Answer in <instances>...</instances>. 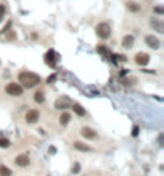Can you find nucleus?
<instances>
[{
	"label": "nucleus",
	"mask_w": 164,
	"mask_h": 176,
	"mask_svg": "<svg viewBox=\"0 0 164 176\" xmlns=\"http://www.w3.org/2000/svg\"><path fill=\"white\" fill-rule=\"evenodd\" d=\"M150 24H151L154 27V31L158 32H164V27H162V23L158 19V18H151V21H150Z\"/></svg>",
	"instance_id": "dca6fc26"
},
{
	"label": "nucleus",
	"mask_w": 164,
	"mask_h": 176,
	"mask_svg": "<svg viewBox=\"0 0 164 176\" xmlns=\"http://www.w3.org/2000/svg\"><path fill=\"white\" fill-rule=\"evenodd\" d=\"M145 44L148 47H151L153 50H156V48H159V39L156 37V36H151V34H148V36H145Z\"/></svg>",
	"instance_id": "6e6552de"
},
{
	"label": "nucleus",
	"mask_w": 164,
	"mask_h": 176,
	"mask_svg": "<svg viewBox=\"0 0 164 176\" xmlns=\"http://www.w3.org/2000/svg\"><path fill=\"white\" fill-rule=\"evenodd\" d=\"M95 31H97V36H98L100 39H110V36H111V26H110L108 23H100V24H97Z\"/></svg>",
	"instance_id": "7ed1b4c3"
},
{
	"label": "nucleus",
	"mask_w": 164,
	"mask_h": 176,
	"mask_svg": "<svg viewBox=\"0 0 164 176\" xmlns=\"http://www.w3.org/2000/svg\"><path fill=\"white\" fill-rule=\"evenodd\" d=\"M3 15H5V6L0 5V16H3Z\"/></svg>",
	"instance_id": "bb28decb"
},
{
	"label": "nucleus",
	"mask_w": 164,
	"mask_h": 176,
	"mask_svg": "<svg viewBox=\"0 0 164 176\" xmlns=\"http://www.w3.org/2000/svg\"><path fill=\"white\" fill-rule=\"evenodd\" d=\"M10 27H11V21H10V23H6V24H5V27H3V31H0V32L3 34V32H6V31H8Z\"/></svg>",
	"instance_id": "b1692460"
},
{
	"label": "nucleus",
	"mask_w": 164,
	"mask_h": 176,
	"mask_svg": "<svg viewBox=\"0 0 164 176\" xmlns=\"http://www.w3.org/2000/svg\"><path fill=\"white\" fill-rule=\"evenodd\" d=\"M58 121H60L61 126H66V124L71 121V113H69V111H61V113H60V118H58Z\"/></svg>",
	"instance_id": "4468645a"
},
{
	"label": "nucleus",
	"mask_w": 164,
	"mask_h": 176,
	"mask_svg": "<svg viewBox=\"0 0 164 176\" xmlns=\"http://www.w3.org/2000/svg\"><path fill=\"white\" fill-rule=\"evenodd\" d=\"M127 73H129V71H127V69H121L119 76H121V78H122V76H127Z\"/></svg>",
	"instance_id": "a878e982"
},
{
	"label": "nucleus",
	"mask_w": 164,
	"mask_h": 176,
	"mask_svg": "<svg viewBox=\"0 0 164 176\" xmlns=\"http://www.w3.org/2000/svg\"><path fill=\"white\" fill-rule=\"evenodd\" d=\"M97 50H98V52H102V53H105V55H108V57H110V52H108V48H106L105 45H98V47H97Z\"/></svg>",
	"instance_id": "aec40b11"
},
{
	"label": "nucleus",
	"mask_w": 164,
	"mask_h": 176,
	"mask_svg": "<svg viewBox=\"0 0 164 176\" xmlns=\"http://www.w3.org/2000/svg\"><path fill=\"white\" fill-rule=\"evenodd\" d=\"M5 94L11 97H21L24 94V87L19 82H6L5 84Z\"/></svg>",
	"instance_id": "f03ea898"
},
{
	"label": "nucleus",
	"mask_w": 164,
	"mask_h": 176,
	"mask_svg": "<svg viewBox=\"0 0 164 176\" xmlns=\"http://www.w3.org/2000/svg\"><path fill=\"white\" fill-rule=\"evenodd\" d=\"M127 8H129L132 13H138L142 10V6L138 3H135V2H129V3H127Z\"/></svg>",
	"instance_id": "f3484780"
},
{
	"label": "nucleus",
	"mask_w": 164,
	"mask_h": 176,
	"mask_svg": "<svg viewBox=\"0 0 164 176\" xmlns=\"http://www.w3.org/2000/svg\"><path fill=\"white\" fill-rule=\"evenodd\" d=\"M2 19H3V16H0V23H2Z\"/></svg>",
	"instance_id": "c85d7f7f"
},
{
	"label": "nucleus",
	"mask_w": 164,
	"mask_h": 176,
	"mask_svg": "<svg viewBox=\"0 0 164 176\" xmlns=\"http://www.w3.org/2000/svg\"><path fill=\"white\" fill-rule=\"evenodd\" d=\"M29 163H31V160L27 155H24V153H19V155H16V158H15V165L19 166V168L29 166Z\"/></svg>",
	"instance_id": "0eeeda50"
},
{
	"label": "nucleus",
	"mask_w": 164,
	"mask_h": 176,
	"mask_svg": "<svg viewBox=\"0 0 164 176\" xmlns=\"http://www.w3.org/2000/svg\"><path fill=\"white\" fill-rule=\"evenodd\" d=\"M0 176H13V171L10 170L8 166L0 165Z\"/></svg>",
	"instance_id": "a211bd4d"
},
{
	"label": "nucleus",
	"mask_w": 164,
	"mask_h": 176,
	"mask_svg": "<svg viewBox=\"0 0 164 176\" xmlns=\"http://www.w3.org/2000/svg\"><path fill=\"white\" fill-rule=\"evenodd\" d=\"M40 81H42L40 76L35 73H31V71H19L18 73V82L24 89H32L35 86H39Z\"/></svg>",
	"instance_id": "f257e3e1"
},
{
	"label": "nucleus",
	"mask_w": 164,
	"mask_h": 176,
	"mask_svg": "<svg viewBox=\"0 0 164 176\" xmlns=\"http://www.w3.org/2000/svg\"><path fill=\"white\" fill-rule=\"evenodd\" d=\"M10 145H11L10 139H6V137H0V149H8Z\"/></svg>",
	"instance_id": "6ab92c4d"
},
{
	"label": "nucleus",
	"mask_w": 164,
	"mask_h": 176,
	"mask_svg": "<svg viewBox=\"0 0 164 176\" xmlns=\"http://www.w3.org/2000/svg\"><path fill=\"white\" fill-rule=\"evenodd\" d=\"M150 60H151V57L145 52H138V53H135V57H134V61L137 63L138 66H146L150 63Z\"/></svg>",
	"instance_id": "39448f33"
},
{
	"label": "nucleus",
	"mask_w": 164,
	"mask_h": 176,
	"mask_svg": "<svg viewBox=\"0 0 164 176\" xmlns=\"http://www.w3.org/2000/svg\"><path fill=\"white\" fill-rule=\"evenodd\" d=\"M73 147H74L76 150H79V152H92V147L90 145L84 144V142H79V140H74Z\"/></svg>",
	"instance_id": "9b49d317"
},
{
	"label": "nucleus",
	"mask_w": 164,
	"mask_h": 176,
	"mask_svg": "<svg viewBox=\"0 0 164 176\" xmlns=\"http://www.w3.org/2000/svg\"><path fill=\"white\" fill-rule=\"evenodd\" d=\"M71 108H73V111H74L77 116H85V115H87V111L84 110V107H82L81 103H77V102H74L73 105H71Z\"/></svg>",
	"instance_id": "f8f14e48"
},
{
	"label": "nucleus",
	"mask_w": 164,
	"mask_h": 176,
	"mask_svg": "<svg viewBox=\"0 0 164 176\" xmlns=\"http://www.w3.org/2000/svg\"><path fill=\"white\" fill-rule=\"evenodd\" d=\"M134 42H135V37L130 36V34H127V36L122 37V42H121V45H122L124 48H130V47H134Z\"/></svg>",
	"instance_id": "9d476101"
},
{
	"label": "nucleus",
	"mask_w": 164,
	"mask_h": 176,
	"mask_svg": "<svg viewBox=\"0 0 164 176\" xmlns=\"http://www.w3.org/2000/svg\"><path fill=\"white\" fill-rule=\"evenodd\" d=\"M138 134H140V128H138L137 124H134V128H132V136H134V137H137Z\"/></svg>",
	"instance_id": "4be33fe9"
},
{
	"label": "nucleus",
	"mask_w": 164,
	"mask_h": 176,
	"mask_svg": "<svg viewBox=\"0 0 164 176\" xmlns=\"http://www.w3.org/2000/svg\"><path fill=\"white\" fill-rule=\"evenodd\" d=\"M81 136H82L84 139H97L98 132H97V131H94L92 128H87V126H82V128H81Z\"/></svg>",
	"instance_id": "1a4fd4ad"
},
{
	"label": "nucleus",
	"mask_w": 164,
	"mask_h": 176,
	"mask_svg": "<svg viewBox=\"0 0 164 176\" xmlns=\"http://www.w3.org/2000/svg\"><path fill=\"white\" fill-rule=\"evenodd\" d=\"M55 108L56 110H66V108H69V100L68 98H58V100H55Z\"/></svg>",
	"instance_id": "ddd939ff"
},
{
	"label": "nucleus",
	"mask_w": 164,
	"mask_h": 176,
	"mask_svg": "<svg viewBox=\"0 0 164 176\" xmlns=\"http://www.w3.org/2000/svg\"><path fill=\"white\" fill-rule=\"evenodd\" d=\"M39 118H40V111L37 108H31V110H27L26 111V115H24V121L27 124H34V123H37L39 121Z\"/></svg>",
	"instance_id": "20e7f679"
},
{
	"label": "nucleus",
	"mask_w": 164,
	"mask_h": 176,
	"mask_svg": "<svg viewBox=\"0 0 164 176\" xmlns=\"http://www.w3.org/2000/svg\"><path fill=\"white\" fill-rule=\"evenodd\" d=\"M32 98H34L35 103H44V102H45V94H44V90H35V92L32 94Z\"/></svg>",
	"instance_id": "2eb2a0df"
},
{
	"label": "nucleus",
	"mask_w": 164,
	"mask_h": 176,
	"mask_svg": "<svg viewBox=\"0 0 164 176\" xmlns=\"http://www.w3.org/2000/svg\"><path fill=\"white\" fill-rule=\"evenodd\" d=\"M154 11H156V13H162V8H161V6H156Z\"/></svg>",
	"instance_id": "cd10ccee"
},
{
	"label": "nucleus",
	"mask_w": 164,
	"mask_h": 176,
	"mask_svg": "<svg viewBox=\"0 0 164 176\" xmlns=\"http://www.w3.org/2000/svg\"><path fill=\"white\" fill-rule=\"evenodd\" d=\"M55 81H56V74H52V76H48V78H47V82H50V84L55 82Z\"/></svg>",
	"instance_id": "5701e85b"
},
{
	"label": "nucleus",
	"mask_w": 164,
	"mask_h": 176,
	"mask_svg": "<svg viewBox=\"0 0 164 176\" xmlns=\"http://www.w3.org/2000/svg\"><path fill=\"white\" fill-rule=\"evenodd\" d=\"M162 132H161V134H159V137H158V144H159V147H162Z\"/></svg>",
	"instance_id": "393cba45"
},
{
	"label": "nucleus",
	"mask_w": 164,
	"mask_h": 176,
	"mask_svg": "<svg viewBox=\"0 0 164 176\" xmlns=\"http://www.w3.org/2000/svg\"><path fill=\"white\" fill-rule=\"evenodd\" d=\"M71 171H73V174H77V173L81 171V165H79V163H74L73 168H71Z\"/></svg>",
	"instance_id": "412c9836"
},
{
	"label": "nucleus",
	"mask_w": 164,
	"mask_h": 176,
	"mask_svg": "<svg viewBox=\"0 0 164 176\" xmlns=\"http://www.w3.org/2000/svg\"><path fill=\"white\" fill-rule=\"evenodd\" d=\"M58 55H56L53 50H48L47 53H45V57H44V60H45V63L48 66H52V68H55L56 66V61H58Z\"/></svg>",
	"instance_id": "423d86ee"
}]
</instances>
